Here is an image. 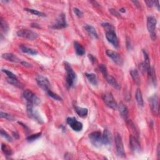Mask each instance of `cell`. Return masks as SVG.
<instances>
[{
  "label": "cell",
  "instance_id": "cell-1",
  "mask_svg": "<svg viewBox=\"0 0 160 160\" xmlns=\"http://www.w3.org/2000/svg\"><path fill=\"white\" fill-rule=\"evenodd\" d=\"M64 67L66 72V83L69 87H72L77 81V76L69 63L64 62Z\"/></svg>",
  "mask_w": 160,
  "mask_h": 160
},
{
  "label": "cell",
  "instance_id": "cell-2",
  "mask_svg": "<svg viewBox=\"0 0 160 160\" xmlns=\"http://www.w3.org/2000/svg\"><path fill=\"white\" fill-rule=\"evenodd\" d=\"M156 19L153 16H149L147 19V28L148 32L150 33L151 38L153 40L156 38Z\"/></svg>",
  "mask_w": 160,
  "mask_h": 160
},
{
  "label": "cell",
  "instance_id": "cell-3",
  "mask_svg": "<svg viewBox=\"0 0 160 160\" xmlns=\"http://www.w3.org/2000/svg\"><path fill=\"white\" fill-rule=\"evenodd\" d=\"M26 111L28 116L30 118L35 120V121H36L38 123L40 124L43 123V119L41 118V116H40L38 112L36 110L34 109L33 105L28 103L26 106Z\"/></svg>",
  "mask_w": 160,
  "mask_h": 160
},
{
  "label": "cell",
  "instance_id": "cell-4",
  "mask_svg": "<svg viewBox=\"0 0 160 160\" xmlns=\"http://www.w3.org/2000/svg\"><path fill=\"white\" fill-rule=\"evenodd\" d=\"M24 98L27 100L28 103L33 105H38L40 103V100L38 97L30 89H26L23 92Z\"/></svg>",
  "mask_w": 160,
  "mask_h": 160
},
{
  "label": "cell",
  "instance_id": "cell-5",
  "mask_svg": "<svg viewBox=\"0 0 160 160\" xmlns=\"http://www.w3.org/2000/svg\"><path fill=\"white\" fill-rule=\"evenodd\" d=\"M17 35L19 37L23 38L28 40H31V41L35 40L38 37V35L36 33L26 29L19 30L17 32Z\"/></svg>",
  "mask_w": 160,
  "mask_h": 160
},
{
  "label": "cell",
  "instance_id": "cell-6",
  "mask_svg": "<svg viewBox=\"0 0 160 160\" xmlns=\"http://www.w3.org/2000/svg\"><path fill=\"white\" fill-rule=\"evenodd\" d=\"M89 139L95 146L100 147L103 145L102 135L100 131H94L89 135Z\"/></svg>",
  "mask_w": 160,
  "mask_h": 160
},
{
  "label": "cell",
  "instance_id": "cell-7",
  "mask_svg": "<svg viewBox=\"0 0 160 160\" xmlns=\"http://www.w3.org/2000/svg\"><path fill=\"white\" fill-rule=\"evenodd\" d=\"M115 141L116 148V152L118 155L120 157H124L125 156V152L123 146V143L121 136L118 133H115Z\"/></svg>",
  "mask_w": 160,
  "mask_h": 160
},
{
  "label": "cell",
  "instance_id": "cell-8",
  "mask_svg": "<svg viewBox=\"0 0 160 160\" xmlns=\"http://www.w3.org/2000/svg\"><path fill=\"white\" fill-rule=\"evenodd\" d=\"M67 25L66 15L64 13H62L57 18L55 23L51 26V28H53V29H62V28H66Z\"/></svg>",
  "mask_w": 160,
  "mask_h": 160
},
{
  "label": "cell",
  "instance_id": "cell-9",
  "mask_svg": "<svg viewBox=\"0 0 160 160\" xmlns=\"http://www.w3.org/2000/svg\"><path fill=\"white\" fill-rule=\"evenodd\" d=\"M104 102L105 104L110 108L113 110H116L118 108L117 103L116 102L115 100L114 99L113 96L111 93H106L103 95V97Z\"/></svg>",
  "mask_w": 160,
  "mask_h": 160
},
{
  "label": "cell",
  "instance_id": "cell-10",
  "mask_svg": "<svg viewBox=\"0 0 160 160\" xmlns=\"http://www.w3.org/2000/svg\"><path fill=\"white\" fill-rule=\"evenodd\" d=\"M67 123L70 125V127L75 131H81L83 129V124L75 117H69L67 118Z\"/></svg>",
  "mask_w": 160,
  "mask_h": 160
},
{
  "label": "cell",
  "instance_id": "cell-11",
  "mask_svg": "<svg viewBox=\"0 0 160 160\" xmlns=\"http://www.w3.org/2000/svg\"><path fill=\"white\" fill-rule=\"evenodd\" d=\"M106 38L108 41L113 44L114 47L118 48L119 42L115 30L106 31Z\"/></svg>",
  "mask_w": 160,
  "mask_h": 160
},
{
  "label": "cell",
  "instance_id": "cell-12",
  "mask_svg": "<svg viewBox=\"0 0 160 160\" xmlns=\"http://www.w3.org/2000/svg\"><path fill=\"white\" fill-rule=\"evenodd\" d=\"M106 53L108 56L110 57V58L113 61V62H115L116 65L119 66H121L123 65V60L119 54L115 52V51H113L112 50H109V49L106 50Z\"/></svg>",
  "mask_w": 160,
  "mask_h": 160
},
{
  "label": "cell",
  "instance_id": "cell-13",
  "mask_svg": "<svg viewBox=\"0 0 160 160\" xmlns=\"http://www.w3.org/2000/svg\"><path fill=\"white\" fill-rule=\"evenodd\" d=\"M36 80L39 87L44 91L48 92L49 90H50V83L47 78L43 76H38Z\"/></svg>",
  "mask_w": 160,
  "mask_h": 160
},
{
  "label": "cell",
  "instance_id": "cell-14",
  "mask_svg": "<svg viewBox=\"0 0 160 160\" xmlns=\"http://www.w3.org/2000/svg\"><path fill=\"white\" fill-rule=\"evenodd\" d=\"M150 105L151 106V110L154 114L158 115L159 113V101L158 98L156 95L151 96L149 99Z\"/></svg>",
  "mask_w": 160,
  "mask_h": 160
},
{
  "label": "cell",
  "instance_id": "cell-15",
  "mask_svg": "<svg viewBox=\"0 0 160 160\" xmlns=\"http://www.w3.org/2000/svg\"><path fill=\"white\" fill-rule=\"evenodd\" d=\"M129 146L131 150L134 152H139L141 150V146L139 141L133 136L130 137Z\"/></svg>",
  "mask_w": 160,
  "mask_h": 160
},
{
  "label": "cell",
  "instance_id": "cell-16",
  "mask_svg": "<svg viewBox=\"0 0 160 160\" xmlns=\"http://www.w3.org/2000/svg\"><path fill=\"white\" fill-rule=\"evenodd\" d=\"M2 58L5 60L13 63H21L22 62L21 60L13 53H4L2 55Z\"/></svg>",
  "mask_w": 160,
  "mask_h": 160
},
{
  "label": "cell",
  "instance_id": "cell-17",
  "mask_svg": "<svg viewBox=\"0 0 160 160\" xmlns=\"http://www.w3.org/2000/svg\"><path fill=\"white\" fill-rule=\"evenodd\" d=\"M103 144L105 145H110L111 143L112 136L111 133L108 129H105L102 135Z\"/></svg>",
  "mask_w": 160,
  "mask_h": 160
},
{
  "label": "cell",
  "instance_id": "cell-18",
  "mask_svg": "<svg viewBox=\"0 0 160 160\" xmlns=\"http://www.w3.org/2000/svg\"><path fill=\"white\" fill-rule=\"evenodd\" d=\"M118 108L119 112L120 115L124 119H127L128 115V108L123 103H120L118 105Z\"/></svg>",
  "mask_w": 160,
  "mask_h": 160
},
{
  "label": "cell",
  "instance_id": "cell-19",
  "mask_svg": "<svg viewBox=\"0 0 160 160\" xmlns=\"http://www.w3.org/2000/svg\"><path fill=\"white\" fill-rule=\"evenodd\" d=\"M84 29H85L86 31H87L90 36H93L95 39H97L98 38V33H97L96 29L93 26L87 25L84 26Z\"/></svg>",
  "mask_w": 160,
  "mask_h": 160
},
{
  "label": "cell",
  "instance_id": "cell-20",
  "mask_svg": "<svg viewBox=\"0 0 160 160\" xmlns=\"http://www.w3.org/2000/svg\"><path fill=\"white\" fill-rule=\"evenodd\" d=\"M105 78H106L108 83H109L111 86H112L113 88H115L116 89H120L119 85L118 83V82L116 81V80L115 79V78H114L112 76L108 75H106Z\"/></svg>",
  "mask_w": 160,
  "mask_h": 160
},
{
  "label": "cell",
  "instance_id": "cell-21",
  "mask_svg": "<svg viewBox=\"0 0 160 160\" xmlns=\"http://www.w3.org/2000/svg\"><path fill=\"white\" fill-rule=\"evenodd\" d=\"M75 111L76 112V113L80 117L85 118V117H87L88 115V111L87 108H81V107H78V106H75Z\"/></svg>",
  "mask_w": 160,
  "mask_h": 160
},
{
  "label": "cell",
  "instance_id": "cell-22",
  "mask_svg": "<svg viewBox=\"0 0 160 160\" xmlns=\"http://www.w3.org/2000/svg\"><path fill=\"white\" fill-rule=\"evenodd\" d=\"M20 48L23 53L29 54L31 55H36L38 54L37 51L31 48H28L24 45H20Z\"/></svg>",
  "mask_w": 160,
  "mask_h": 160
},
{
  "label": "cell",
  "instance_id": "cell-23",
  "mask_svg": "<svg viewBox=\"0 0 160 160\" xmlns=\"http://www.w3.org/2000/svg\"><path fill=\"white\" fill-rule=\"evenodd\" d=\"M74 47H75L76 53L79 56H83L85 54V49L83 46L79 43L75 41L74 43Z\"/></svg>",
  "mask_w": 160,
  "mask_h": 160
},
{
  "label": "cell",
  "instance_id": "cell-24",
  "mask_svg": "<svg viewBox=\"0 0 160 160\" xmlns=\"http://www.w3.org/2000/svg\"><path fill=\"white\" fill-rule=\"evenodd\" d=\"M85 76L88 79V81L93 86H96L98 84V79L94 73H85Z\"/></svg>",
  "mask_w": 160,
  "mask_h": 160
},
{
  "label": "cell",
  "instance_id": "cell-25",
  "mask_svg": "<svg viewBox=\"0 0 160 160\" xmlns=\"http://www.w3.org/2000/svg\"><path fill=\"white\" fill-rule=\"evenodd\" d=\"M130 74H131V77H132V78L133 79L135 83L137 85H140V83H141V80H140V78L138 71H137L136 70H135V69L131 70V71H130Z\"/></svg>",
  "mask_w": 160,
  "mask_h": 160
},
{
  "label": "cell",
  "instance_id": "cell-26",
  "mask_svg": "<svg viewBox=\"0 0 160 160\" xmlns=\"http://www.w3.org/2000/svg\"><path fill=\"white\" fill-rule=\"evenodd\" d=\"M135 98L136 100L138 103V104L140 106L143 107L144 105V101H143V96H142V93L140 89H138L136 91L135 93Z\"/></svg>",
  "mask_w": 160,
  "mask_h": 160
},
{
  "label": "cell",
  "instance_id": "cell-27",
  "mask_svg": "<svg viewBox=\"0 0 160 160\" xmlns=\"http://www.w3.org/2000/svg\"><path fill=\"white\" fill-rule=\"evenodd\" d=\"M7 81L13 86L18 87L19 88H23V84L18 81L17 78H7Z\"/></svg>",
  "mask_w": 160,
  "mask_h": 160
},
{
  "label": "cell",
  "instance_id": "cell-28",
  "mask_svg": "<svg viewBox=\"0 0 160 160\" xmlns=\"http://www.w3.org/2000/svg\"><path fill=\"white\" fill-rule=\"evenodd\" d=\"M1 150L6 156H8L12 155V150H11V148L7 145L3 143L1 145Z\"/></svg>",
  "mask_w": 160,
  "mask_h": 160
},
{
  "label": "cell",
  "instance_id": "cell-29",
  "mask_svg": "<svg viewBox=\"0 0 160 160\" xmlns=\"http://www.w3.org/2000/svg\"><path fill=\"white\" fill-rule=\"evenodd\" d=\"M25 10L26 11H28V12H29L34 15H36L38 16H42V17H44L46 16V14L43 13V12H40V11L36 10V9H30V8H25Z\"/></svg>",
  "mask_w": 160,
  "mask_h": 160
},
{
  "label": "cell",
  "instance_id": "cell-30",
  "mask_svg": "<svg viewBox=\"0 0 160 160\" xmlns=\"http://www.w3.org/2000/svg\"><path fill=\"white\" fill-rule=\"evenodd\" d=\"M0 26H1V30L6 33L7 32L8 30V25L7 23V22H6L3 19L2 17L0 18Z\"/></svg>",
  "mask_w": 160,
  "mask_h": 160
},
{
  "label": "cell",
  "instance_id": "cell-31",
  "mask_svg": "<svg viewBox=\"0 0 160 160\" xmlns=\"http://www.w3.org/2000/svg\"><path fill=\"white\" fill-rule=\"evenodd\" d=\"M47 93L49 95V96L51 97V98H52L53 99H54V100H55L56 101H62V98H61V97L59 95H57V94L53 93V91H51V89L48 91Z\"/></svg>",
  "mask_w": 160,
  "mask_h": 160
},
{
  "label": "cell",
  "instance_id": "cell-32",
  "mask_svg": "<svg viewBox=\"0 0 160 160\" xmlns=\"http://www.w3.org/2000/svg\"><path fill=\"white\" fill-rule=\"evenodd\" d=\"M1 135L6 140H7L9 142H12V138H11V137L7 133V131H5L3 129H1Z\"/></svg>",
  "mask_w": 160,
  "mask_h": 160
},
{
  "label": "cell",
  "instance_id": "cell-33",
  "mask_svg": "<svg viewBox=\"0 0 160 160\" xmlns=\"http://www.w3.org/2000/svg\"><path fill=\"white\" fill-rule=\"evenodd\" d=\"M0 116H1V118L9 120V121H13V120L15 119V118L11 115H9V114H8L7 113H4L3 111H1V113H0Z\"/></svg>",
  "mask_w": 160,
  "mask_h": 160
},
{
  "label": "cell",
  "instance_id": "cell-34",
  "mask_svg": "<svg viewBox=\"0 0 160 160\" xmlns=\"http://www.w3.org/2000/svg\"><path fill=\"white\" fill-rule=\"evenodd\" d=\"M41 133H36L35 135H32L28 137L27 140L29 142H31V141H33L38 139L39 137H41Z\"/></svg>",
  "mask_w": 160,
  "mask_h": 160
},
{
  "label": "cell",
  "instance_id": "cell-35",
  "mask_svg": "<svg viewBox=\"0 0 160 160\" xmlns=\"http://www.w3.org/2000/svg\"><path fill=\"white\" fill-rule=\"evenodd\" d=\"M99 69L102 73L104 77H105L106 75H108V71H107V68L105 65H100L99 66Z\"/></svg>",
  "mask_w": 160,
  "mask_h": 160
},
{
  "label": "cell",
  "instance_id": "cell-36",
  "mask_svg": "<svg viewBox=\"0 0 160 160\" xmlns=\"http://www.w3.org/2000/svg\"><path fill=\"white\" fill-rule=\"evenodd\" d=\"M3 73H4L6 75L8 76V78H17L16 76L15 75L14 73H13L11 71L8 70H5V69H2L1 70Z\"/></svg>",
  "mask_w": 160,
  "mask_h": 160
},
{
  "label": "cell",
  "instance_id": "cell-37",
  "mask_svg": "<svg viewBox=\"0 0 160 160\" xmlns=\"http://www.w3.org/2000/svg\"><path fill=\"white\" fill-rule=\"evenodd\" d=\"M101 25L103 27L105 28L106 31L115 30V28H114V27L112 26V25L108 23H103Z\"/></svg>",
  "mask_w": 160,
  "mask_h": 160
},
{
  "label": "cell",
  "instance_id": "cell-38",
  "mask_svg": "<svg viewBox=\"0 0 160 160\" xmlns=\"http://www.w3.org/2000/svg\"><path fill=\"white\" fill-rule=\"evenodd\" d=\"M73 11H74V13H75V15H76L78 17H79V18H81V17L83 16V13L82 12V11H81V10L79 9L78 8H74V9H73Z\"/></svg>",
  "mask_w": 160,
  "mask_h": 160
},
{
  "label": "cell",
  "instance_id": "cell-39",
  "mask_svg": "<svg viewBox=\"0 0 160 160\" xmlns=\"http://www.w3.org/2000/svg\"><path fill=\"white\" fill-rule=\"evenodd\" d=\"M21 64L23 65V66H26V67H28V68H32L33 66L29 63H27L26 61H22V62L21 63Z\"/></svg>",
  "mask_w": 160,
  "mask_h": 160
},
{
  "label": "cell",
  "instance_id": "cell-40",
  "mask_svg": "<svg viewBox=\"0 0 160 160\" xmlns=\"http://www.w3.org/2000/svg\"><path fill=\"white\" fill-rule=\"evenodd\" d=\"M110 11L111 12V13L113 15V16H119V14L118 12H117L116 9H110Z\"/></svg>",
  "mask_w": 160,
  "mask_h": 160
},
{
  "label": "cell",
  "instance_id": "cell-41",
  "mask_svg": "<svg viewBox=\"0 0 160 160\" xmlns=\"http://www.w3.org/2000/svg\"><path fill=\"white\" fill-rule=\"evenodd\" d=\"M88 57H89V60H90V61H91V62H92V63L95 62L96 58H95V57H94L92 55H88Z\"/></svg>",
  "mask_w": 160,
  "mask_h": 160
},
{
  "label": "cell",
  "instance_id": "cell-42",
  "mask_svg": "<svg viewBox=\"0 0 160 160\" xmlns=\"http://www.w3.org/2000/svg\"><path fill=\"white\" fill-rule=\"evenodd\" d=\"M146 3L147 4L148 7H151L154 5V1H146Z\"/></svg>",
  "mask_w": 160,
  "mask_h": 160
},
{
  "label": "cell",
  "instance_id": "cell-43",
  "mask_svg": "<svg viewBox=\"0 0 160 160\" xmlns=\"http://www.w3.org/2000/svg\"><path fill=\"white\" fill-rule=\"evenodd\" d=\"M154 4H155V6L157 7L158 9L159 10V1H154Z\"/></svg>",
  "mask_w": 160,
  "mask_h": 160
},
{
  "label": "cell",
  "instance_id": "cell-44",
  "mask_svg": "<svg viewBox=\"0 0 160 160\" xmlns=\"http://www.w3.org/2000/svg\"><path fill=\"white\" fill-rule=\"evenodd\" d=\"M157 151H158V158L159 159V146L158 145V149H157Z\"/></svg>",
  "mask_w": 160,
  "mask_h": 160
},
{
  "label": "cell",
  "instance_id": "cell-45",
  "mask_svg": "<svg viewBox=\"0 0 160 160\" xmlns=\"http://www.w3.org/2000/svg\"><path fill=\"white\" fill-rule=\"evenodd\" d=\"M119 11H121V12H122V13H125V12H126V9H125L124 8H121V9H120Z\"/></svg>",
  "mask_w": 160,
  "mask_h": 160
},
{
  "label": "cell",
  "instance_id": "cell-46",
  "mask_svg": "<svg viewBox=\"0 0 160 160\" xmlns=\"http://www.w3.org/2000/svg\"><path fill=\"white\" fill-rule=\"evenodd\" d=\"M13 135H13V136H14V137H15V138H16V136L18 137V138H19V136H18V135L16 133H13Z\"/></svg>",
  "mask_w": 160,
  "mask_h": 160
}]
</instances>
